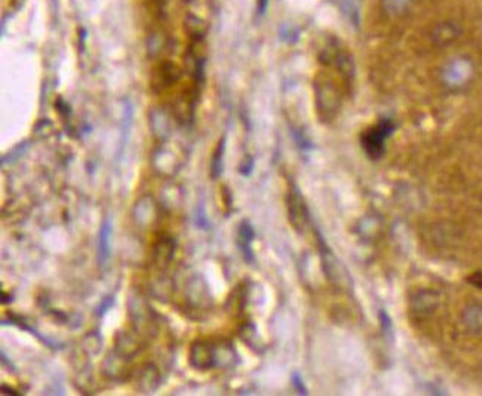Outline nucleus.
Segmentation results:
<instances>
[{"instance_id":"10","label":"nucleus","mask_w":482,"mask_h":396,"mask_svg":"<svg viewBox=\"0 0 482 396\" xmlns=\"http://www.w3.org/2000/svg\"><path fill=\"white\" fill-rule=\"evenodd\" d=\"M463 322L473 332L482 331V304H470L463 312Z\"/></svg>"},{"instance_id":"15","label":"nucleus","mask_w":482,"mask_h":396,"mask_svg":"<svg viewBox=\"0 0 482 396\" xmlns=\"http://www.w3.org/2000/svg\"><path fill=\"white\" fill-rule=\"evenodd\" d=\"M293 386L295 387V391L299 392L300 395H308V389H306L304 382L302 380V377L299 373L293 374Z\"/></svg>"},{"instance_id":"16","label":"nucleus","mask_w":482,"mask_h":396,"mask_svg":"<svg viewBox=\"0 0 482 396\" xmlns=\"http://www.w3.org/2000/svg\"><path fill=\"white\" fill-rule=\"evenodd\" d=\"M380 321H381V327H383V331L386 334H389L392 331V319L389 318V315L386 313L384 311L380 312Z\"/></svg>"},{"instance_id":"17","label":"nucleus","mask_w":482,"mask_h":396,"mask_svg":"<svg viewBox=\"0 0 482 396\" xmlns=\"http://www.w3.org/2000/svg\"><path fill=\"white\" fill-rule=\"evenodd\" d=\"M113 303H115V302H113V298H111V297H109V298H104L103 303H101V306L98 307V309H96V315L101 316V315L106 313V311H107V309H110V307L113 306Z\"/></svg>"},{"instance_id":"11","label":"nucleus","mask_w":482,"mask_h":396,"mask_svg":"<svg viewBox=\"0 0 482 396\" xmlns=\"http://www.w3.org/2000/svg\"><path fill=\"white\" fill-rule=\"evenodd\" d=\"M224 150H226V137H223L218 142L217 147L214 148L211 156V165H209V174L211 179L217 180L223 174V159H224Z\"/></svg>"},{"instance_id":"19","label":"nucleus","mask_w":482,"mask_h":396,"mask_svg":"<svg viewBox=\"0 0 482 396\" xmlns=\"http://www.w3.org/2000/svg\"><path fill=\"white\" fill-rule=\"evenodd\" d=\"M470 280H472L473 285H475L477 288H482V274H475V275H472Z\"/></svg>"},{"instance_id":"2","label":"nucleus","mask_w":482,"mask_h":396,"mask_svg":"<svg viewBox=\"0 0 482 396\" xmlns=\"http://www.w3.org/2000/svg\"><path fill=\"white\" fill-rule=\"evenodd\" d=\"M397 125L392 119H381L374 127L362 132L361 144L365 155L373 161L380 159L386 152V142L393 134Z\"/></svg>"},{"instance_id":"5","label":"nucleus","mask_w":482,"mask_h":396,"mask_svg":"<svg viewBox=\"0 0 482 396\" xmlns=\"http://www.w3.org/2000/svg\"><path fill=\"white\" fill-rule=\"evenodd\" d=\"M181 77V70L172 61L162 60L152 70L150 86L155 94H163L174 85H177Z\"/></svg>"},{"instance_id":"9","label":"nucleus","mask_w":482,"mask_h":396,"mask_svg":"<svg viewBox=\"0 0 482 396\" xmlns=\"http://www.w3.org/2000/svg\"><path fill=\"white\" fill-rule=\"evenodd\" d=\"M459 36H460L459 25L454 24V23H450V21L441 23L440 25H436L431 34L432 40L440 47L450 45V43H453L454 40H457Z\"/></svg>"},{"instance_id":"12","label":"nucleus","mask_w":482,"mask_h":396,"mask_svg":"<svg viewBox=\"0 0 482 396\" xmlns=\"http://www.w3.org/2000/svg\"><path fill=\"white\" fill-rule=\"evenodd\" d=\"M414 0H381L383 11L389 16H402L410 11Z\"/></svg>"},{"instance_id":"6","label":"nucleus","mask_w":482,"mask_h":396,"mask_svg":"<svg viewBox=\"0 0 482 396\" xmlns=\"http://www.w3.org/2000/svg\"><path fill=\"white\" fill-rule=\"evenodd\" d=\"M189 362L193 368L202 369V371L214 368L217 365V352L214 346L205 340L195 341L190 347Z\"/></svg>"},{"instance_id":"14","label":"nucleus","mask_w":482,"mask_h":396,"mask_svg":"<svg viewBox=\"0 0 482 396\" xmlns=\"http://www.w3.org/2000/svg\"><path fill=\"white\" fill-rule=\"evenodd\" d=\"M414 302H416V312L431 313L438 306V294L432 291H423L414 298Z\"/></svg>"},{"instance_id":"13","label":"nucleus","mask_w":482,"mask_h":396,"mask_svg":"<svg viewBox=\"0 0 482 396\" xmlns=\"http://www.w3.org/2000/svg\"><path fill=\"white\" fill-rule=\"evenodd\" d=\"M166 45H168V38H166V34L163 31L152 33L147 40L148 55H150L152 58L159 57L162 52L166 49Z\"/></svg>"},{"instance_id":"20","label":"nucleus","mask_w":482,"mask_h":396,"mask_svg":"<svg viewBox=\"0 0 482 396\" xmlns=\"http://www.w3.org/2000/svg\"><path fill=\"white\" fill-rule=\"evenodd\" d=\"M144 2H146V3H150V5H153V6H161L163 0H144Z\"/></svg>"},{"instance_id":"4","label":"nucleus","mask_w":482,"mask_h":396,"mask_svg":"<svg viewBox=\"0 0 482 396\" xmlns=\"http://www.w3.org/2000/svg\"><path fill=\"white\" fill-rule=\"evenodd\" d=\"M288 220L295 232L303 233L310 226V213L300 190L291 184L286 193Z\"/></svg>"},{"instance_id":"8","label":"nucleus","mask_w":482,"mask_h":396,"mask_svg":"<svg viewBox=\"0 0 482 396\" xmlns=\"http://www.w3.org/2000/svg\"><path fill=\"white\" fill-rule=\"evenodd\" d=\"M254 237H256V232H254L251 223L242 222L239 226V230H238V246L243 255L245 261L250 263V264H252L254 260H256V257H254V251H252Z\"/></svg>"},{"instance_id":"3","label":"nucleus","mask_w":482,"mask_h":396,"mask_svg":"<svg viewBox=\"0 0 482 396\" xmlns=\"http://www.w3.org/2000/svg\"><path fill=\"white\" fill-rule=\"evenodd\" d=\"M473 77V64L469 58L455 57L446 63L441 72V79L450 90H461Z\"/></svg>"},{"instance_id":"7","label":"nucleus","mask_w":482,"mask_h":396,"mask_svg":"<svg viewBox=\"0 0 482 396\" xmlns=\"http://www.w3.org/2000/svg\"><path fill=\"white\" fill-rule=\"evenodd\" d=\"M111 233H113V223L111 218L107 217L104 220L100 233H98V251H96V263L98 266H106L110 255H111Z\"/></svg>"},{"instance_id":"21","label":"nucleus","mask_w":482,"mask_h":396,"mask_svg":"<svg viewBox=\"0 0 482 396\" xmlns=\"http://www.w3.org/2000/svg\"><path fill=\"white\" fill-rule=\"evenodd\" d=\"M2 391H3V392H10V395H20L18 392L14 391V389H11V387H6L5 384L2 386Z\"/></svg>"},{"instance_id":"18","label":"nucleus","mask_w":482,"mask_h":396,"mask_svg":"<svg viewBox=\"0 0 482 396\" xmlns=\"http://www.w3.org/2000/svg\"><path fill=\"white\" fill-rule=\"evenodd\" d=\"M267 5H269V0H258L257 2V12L260 16L265 15V12L267 10Z\"/></svg>"},{"instance_id":"1","label":"nucleus","mask_w":482,"mask_h":396,"mask_svg":"<svg viewBox=\"0 0 482 396\" xmlns=\"http://www.w3.org/2000/svg\"><path fill=\"white\" fill-rule=\"evenodd\" d=\"M314 105H317L318 118L328 123L336 119L341 107V94L337 85L325 75H319L314 79Z\"/></svg>"}]
</instances>
